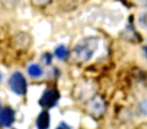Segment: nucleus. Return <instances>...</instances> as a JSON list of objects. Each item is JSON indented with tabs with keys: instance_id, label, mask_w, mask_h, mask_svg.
Here are the masks:
<instances>
[{
	"instance_id": "9",
	"label": "nucleus",
	"mask_w": 147,
	"mask_h": 129,
	"mask_svg": "<svg viewBox=\"0 0 147 129\" xmlns=\"http://www.w3.org/2000/svg\"><path fill=\"white\" fill-rule=\"evenodd\" d=\"M138 24L143 29H147V9L139 14L138 16Z\"/></svg>"
},
{
	"instance_id": "6",
	"label": "nucleus",
	"mask_w": 147,
	"mask_h": 129,
	"mask_svg": "<svg viewBox=\"0 0 147 129\" xmlns=\"http://www.w3.org/2000/svg\"><path fill=\"white\" fill-rule=\"evenodd\" d=\"M51 125V116L47 111H42L38 115L36 120V126L38 129H49Z\"/></svg>"
},
{
	"instance_id": "11",
	"label": "nucleus",
	"mask_w": 147,
	"mask_h": 129,
	"mask_svg": "<svg viewBox=\"0 0 147 129\" xmlns=\"http://www.w3.org/2000/svg\"><path fill=\"white\" fill-rule=\"evenodd\" d=\"M51 59H53V57H51V53H45V55H43V59H45L47 65H49V63H51Z\"/></svg>"
},
{
	"instance_id": "7",
	"label": "nucleus",
	"mask_w": 147,
	"mask_h": 129,
	"mask_svg": "<svg viewBox=\"0 0 147 129\" xmlns=\"http://www.w3.org/2000/svg\"><path fill=\"white\" fill-rule=\"evenodd\" d=\"M27 72H28L29 76L33 77V78H38L42 75V69L37 63H31L27 69Z\"/></svg>"
},
{
	"instance_id": "14",
	"label": "nucleus",
	"mask_w": 147,
	"mask_h": 129,
	"mask_svg": "<svg viewBox=\"0 0 147 129\" xmlns=\"http://www.w3.org/2000/svg\"><path fill=\"white\" fill-rule=\"evenodd\" d=\"M134 1L138 4H146L147 3V0H134Z\"/></svg>"
},
{
	"instance_id": "5",
	"label": "nucleus",
	"mask_w": 147,
	"mask_h": 129,
	"mask_svg": "<svg viewBox=\"0 0 147 129\" xmlns=\"http://www.w3.org/2000/svg\"><path fill=\"white\" fill-rule=\"evenodd\" d=\"M15 120V113L9 107L0 110V125L3 127H10L14 123Z\"/></svg>"
},
{
	"instance_id": "15",
	"label": "nucleus",
	"mask_w": 147,
	"mask_h": 129,
	"mask_svg": "<svg viewBox=\"0 0 147 129\" xmlns=\"http://www.w3.org/2000/svg\"><path fill=\"white\" fill-rule=\"evenodd\" d=\"M144 53H145V55H146V57H147V47H144Z\"/></svg>"
},
{
	"instance_id": "1",
	"label": "nucleus",
	"mask_w": 147,
	"mask_h": 129,
	"mask_svg": "<svg viewBox=\"0 0 147 129\" xmlns=\"http://www.w3.org/2000/svg\"><path fill=\"white\" fill-rule=\"evenodd\" d=\"M99 47V38L96 36H87L81 39L74 47L73 57L78 63H85L92 59Z\"/></svg>"
},
{
	"instance_id": "3",
	"label": "nucleus",
	"mask_w": 147,
	"mask_h": 129,
	"mask_svg": "<svg viewBox=\"0 0 147 129\" xmlns=\"http://www.w3.org/2000/svg\"><path fill=\"white\" fill-rule=\"evenodd\" d=\"M59 99V93L55 89H47L39 99V105L43 108H53Z\"/></svg>"
},
{
	"instance_id": "10",
	"label": "nucleus",
	"mask_w": 147,
	"mask_h": 129,
	"mask_svg": "<svg viewBox=\"0 0 147 129\" xmlns=\"http://www.w3.org/2000/svg\"><path fill=\"white\" fill-rule=\"evenodd\" d=\"M139 111L141 114L147 115V100H143L139 104Z\"/></svg>"
},
{
	"instance_id": "4",
	"label": "nucleus",
	"mask_w": 147,
	"mask_h": 129,
	"mask_svg": "<svg viewBox=\"0 0 147 129\" xmlns=\"http://www.w3.org/2000/svg\"><path fill=\"white\" fill-rule=\"evenodd\" d=\"M87 110L91 115H94L96 117L102 116L105 113L106 110V105L103 99L99 96H96L92 98L89 101L88 105H87Z\"/></svg>"
},
{
	"instance_id": "8",
	"label": "nucleus",
	"mask_w": 147,
	"mask_h": 129,
	"mask_svg": "<svg viewBox=\"0 0 147 129\" xmlns=\"http://www.w3.org/2000/svg\"><path fill=\"white\" fill-rule=\"evenodd\" d=\"M55 55H57V59H65L67 57V55H69V51H67V47H65V45H59V47L55 49Z\"/></svg>"
},
{
	"instance_id": "13",
	"label": "nucleus",
	"mask_w": 147,
	"mask_h": 129,
	"mask_svg": "<svg viewBox=\"0 0 147 129\" xmlns=\"http://www.w3.org/2000/svg\"><path fill=\"white\" fill-rule=\"evenodd\" d=\"M57 129H69V126H67V124H65V123H61V125H59V126H57Z\"/></svg>"
},
{
	"instance_id": "12",
	"label": "nucleus",
	"mask_w": 147,
	"mask_h": 129,
	"mask_svg": "<svg viewBox=\"0 0 147 129\" xmlns=\"http://www.w3.org/2000/svg\"><path fill=\"white\" fill-rule=\"evenodd\" d=\"M33 2L35 3V4H45V3H47L49 0H32Z\"/></svg>"
},
{
	"instance_id": "2",
	"label": "nucleus",
	"mask_w": 147,
	"mask_h": 129,
	"mask_svg": "<svg viewBox=\"0 0 147 129\" xmlns=\"http://www.w3.org/2000/svg\"><path fill=\"white\" fill-rule=\"evenodd\" d=\"M8 85L10 90L14 94L18 95V96H23V95L26 94L27 82H26V79L24 78V76L21 73L19 72L13 73L8 81Z\"/></svg>"
}]
</instances>
